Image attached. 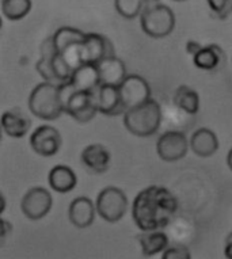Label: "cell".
<instances>
[{
	"label": "cell",
	"instance_id": "10",
	"mask_svg": "<svg viewBox=\"0 0 232 259\" xmlns=\"http://www.w3.org/2000/svg\"><path fill=\"white\" fill-rule=\"evenodd\" d=\"M125 109L135 107L151 98V87L148 81L140 75H127L123 83L119 85Z\"/></svg>",
	"mask_w": 232,
	"mask_h": 259
},
{
	"label": "cell",
	"instance_id": "28",
	"mask_svg": "<svg viewBox=\"0 0 232 259\" xmlns=\"http://www.w3.org/2000/svg\"><path fill=\"white\" fill-rule=\"evenodd\" d=\"M213 18L227 19L232 14V0H207Z\"/></svg>",
	"mask_w": 232,
	"mask_h": 259
},
{
	"label": "cell",
	"instance_id": "30",
	"mask_svg": "<svg viewBox=\"0 0 232 259\" xmlns=\"http://www.w3.org/2000/svg\"><path fill=\"white\" fill-rule=\"evenodd\" d=\"M11 231H13V225L10 224L7 220L0 217V246L6 242V239L11 234Z\"/></svg>",
	"mask_w": 232,
	"mask_h": 259
},
{
	"label": "cell",
	"instance_id": "16",
	"mask_svg": "<svg viewBox=\"0 0 232 259\" xmlns=\"http://www.w3.org/2000/svg\"><path fill=\"white\" fill-rule=\"evenodd\" d=\"M101 84L120 85L127 77V67L117 56H110L97 64Z\"/></svg>",
	"mask_w": 232,
	"mask_h": 259
},
{
	"label": "cell",
	"instance_id": "9",
	"mask_svg": "<svg viewBox=\"0 0 232 259\" xmlns=\"http://www.w3.org/2000/svg\"><path fill=\"white\" fill-rule=\"evenodd\" d=\"M61 135L52 125L38 126L30 136V147L34 152L44 157L55 156L61 148Z\"/></svg>",
	"mask_w": 232,
	"mask_h": 259
},
{
	"label": "cell",
	"instance_id": "26",
	"mask_svg": "<svg viewBox=\"0 0 232 259\" xmlns=\"http://www.w3.org/2000/svg\"><path fill=\"white\" fill-rule=\"evenodd\" d=\"M35 68H37V72L41 75V77L44 79V81H48V83H52V84H63L61 81L57 79V76L53 72V68H52V57H47V56H41V59L38 60L37 64H35Z\"/></svg>",
	"mask_w": 232,
	"mask_h": 259
},
{
	"label": "cell",
	"instance_id": "32",
	"mask_svg": "<svg viewBox=\"0 0 232 259\" xmlns=\"http://www.w3.org/2000/svg\"><path fill=\"white\" fill-rule=\"evenodd\" d=\"M224 254L228 259H232V232L225 239V244H224Z\"/></svg>",
	"mask_w": 232,
	"mask_h": 259
},
{
	"label": "cell",
	"instance_id": "7",
	"mask_svg": "<svg viewBox=\"0 0 232 259\" xmlns=\"http://www.w3.org/2000/svg\"><path fill=\"white\" fill-rule=\"evenodd\" d=\"M52 206H53V197L51 191L40 186L31 187L23 196L21 202L22 213L31 221L44 219L51 212Z\"/></svg>",
	"mask_w": 232,
	"mask_h": 259
},
{
	"label": "cell",
	"instance_id": "37",
	"mask_svg": "<svg viewBox=\"0 0 232 259\" xmlns=\"http://www.w3.org/2000/svg\"><path fill=\"white\" fill-rule=\"evenodd\" d=\"M2 26H3V19H2V17H0V29H2Z\"/></svg>",
	"mask_w": 232,
	"mask_h": 259
},
{
	"label": "cell",
	"instance_id": "21",
	"mask_svg": "<svg viewBox=\"0 0 232 259\" xmlns=\"http://www.w3.org/2000/svg\"><path fill=\"white\" fill-rule=\"evenodd\" d=\"M143 256H155L161 254L170 244L169 236L161 230L143 231V234L137 236Z\"/></svg>",
	"mask_w": 232,
	"mask_h": 259
},
{
	"label": "cell",
	"instance_id": "17",
	"mask_svg": "<svg viewBox=\"0 0 232 259\" xmlns=\"http://www.w3.org/2000/svg\"><path fill=\"white\" fill-rule=\"evenodd\" d=\"M190 149L200 157H209L215 155L219 149V139L216 133L208 127L197 129L189 141Z\"/></svg>",
	"mask_w": 232,
	"mask_h": 259
},
{
	"label": "cell",
	"instance_id": "1",
	"mask_svg": "<svg viewBox=\"0 0 232 259\" xmlns=\"http://www.w3.org/2000/svg\"><path fill=\"white\" fill-rule=\"evenodd\" d=\"M178 210V200L163 186H148L135 197L132 217L141 231L163 230Z\"/></svg>",
	"mask_w": 232,
	"mask_h": 259
},
{
	"label": "cell",
	"instance_id": "24",
	"mask_svg": "<svg viewBox=\"0 0 232 259\" xmlns=\"http://www.w3.org/2000/svg\"><path fill=\"white\" fill-rule=\"evenodd\" d=\"M33 7L31 0H3L2 13L10 21H21Z\"/></svg>",
	"mask_w": 232,
	"mask_h": 259
},
{
	"label": "cell",
	"instance_id": "12",
	"mask_svg": "<svg viewBox=\"0 0 232 259\" xmlns=\"http://www.w3.org/2000/svg\"><path fill=\"white\" fill-rule=\"evenodd\" d=\"M98 111L105 115L115 117L124 114L127 109L124 106L119 85L101 84L97 90Z\"/></svg>",
	"mask_w": 232,
	"mask_h": 259
},
{
	"label": "cell",
	"instance_id": "34",
	"mask_svg": "<svg viewBox=\"0 0 232 259\" xmlns=\"http://www.w3.org/2000/svg\"><path fill=\"white\" fill-rule=\"evenodd\" d=\"M227 164L228 167H229V170L232 171V148L229 149V152H228L227 155Z\"/></svg>",
	"mask_w": 232,
	"mask_h": 259
},
{
	"label": "cell",
	"instance_id": "3",
	"mask_svg": "<svg viewBox=\"0 0 232 259\" xmlns=\"http://www.w3.org/2000/svg\"><path fill=\"white\" fill-rule=\"evenodd\" d=\"M29 109L40 119L53 121L59 118L65 113V105L61 97V84L43 81L35 85L30 93Z\"/></svg>",
	"mask_w": 232,
	"mask_h": 259
},
{
	"label": "cell",
	"instance_id": "5",
	"mask_svg": "<svg viewBox=\"0 0 232 259\" xmlns=\"http://www.w3.org/2000/svg\"><path fill=\"white\" fill-rule=\"evenodd\" d=\"M95 208L97 213L103 220L107 223H117L127 213L128 197L119 187H105L98 194Z\"/></svg>",
	"mask_w": 232,
	"mask_h": 259
},
{
	"label": "cell",
	"instance_id": "8",
	"mask_svg": "<svg viewBox=\"0 0 232 259\" xmlns=\"http://www.w3.org/2000/svg\"><path fill=\"white\" fill-rule=\"evenodd\" d=\"M189 140L185 133L169 131L158 139L157 152L162 160L171 163L183 159L189 151Z\"/></svg>",
	"mask_w": 232,
	"mask_h": 259
},
{
	"label": "cell",
	"instance_id": "25",
	"mask_svg": "<svg viewBox=\"0 0 232 259\" xmlns=\"http://www.w3.org/2000/svg\"><path fill=\"white\" fill-rule=\"evenodd\" d=\"M117 13L127 19H135L144 10V0H114Z\"/></svg>",
	"mask_w": 232,
	"mask_h": 259
},
{
	"label": "cell",
	"instance_id": "23",
	"mask_svg": "<svg viewBox=\"0 0 232 259\" xmlns=\"http://www.w3.org/2000/svg\"><path fill=\"white\" fill-rule=\"evenodd\" d=\"M52 38H53L56 51L59 53V52L64 51L65 48L72 45V44L83 42L86 38V33H83L79 29H75V27L64 26V27H60V29L56 30L55 34L52 35Z\"/></svg>",
	"mask_w": 232,
	"mask_h": 259
},
{
	"label": "cell",
	"instance_id": "22",
	"mask_svg": "<svg viewBox=\"0 0 232 259\" xmlns=\"http://www.w3.org/2000/svg\"><path fill=\"white\" fill-rule=\"evenodd\" d=\"M174 103L186 114H197L200 110V95L195 89L182 84L174 94Z\"/></svg>",
	"mask_w": 232,
	"mask_h": 259
},
{
	"label": "cell",
	"instance_id": "19",
	"mask_svg": "<svg viewBox=\"0 0 232 259\" xmlns=\"http://www.w3.org/2000/svg\"><path fill=\"white\" fill-rule=\"evenodd\" d=\"M48 182L53 190L61 193V194H65V193H69L75 189L76 183H78V177L71 167L59 164L49 171Z\"/></svg>",
	"mask_w": 232,
	"mask_h": 259
},
{
	"label": "cell",
	"instance_id": "18",
	"mask_svg": "<svg viewBox=\"0 0 232 259\" xmlns=\"http://www.w3.org/2000/svg\"><path fill=\"white\" fill-rule=\"evenodd\" d=\"M69 81L75 87V90L97 91L98 87L101 85V77L98 72L97 64L85 63L79 65L78 68L73 69Z\"/></svg>",
	"mask_w": 232,
	"mask_h": 259
},
{
	"label": "cell",
	"instance_id": "4",
	"mask_svg": "<svg viewBox=\"0 0 232 259\" xmlns=\"http://www.w3.org/2000/svg\"><path fill=\"white\" fill-rule=\"evenodd\" d=\"M140 25L147 35L152 38H165L173 33L175 15L166 5H152L144 7L140 14Z\"/></svg>",
	"mask_w": 232,
	"mask_h": 259
},
{
	"label": "cell",
	"instance_id": "38",
	"mask_svg": "<svg viewBox=\"0 0 232 259\" xmlns=\"http://www.w3.org/2000/svg\"><path fill=\"white\" fill-rule=\"evenodd\" d=\"M174 2H186V0H174Z\"/></svg>",
	"mask_w": 232,
	"mask_h": 259
},
{
	"label": "cell",
	"instance_id": "36",
	"mask_svg": "<svg viewBox=\"0 0 232 259\" xmlns=\"http://www.w3.org/2000/svg\"><path fill=\"white\" fill-rule=\"evenodd\" d=\"M2 139H3V129H2V125H0V144H2Z\"/></svg>",
	"mask_w": 232,
	"mask_h": 259
},
{
	"label": "cell",
	"instance_id": "35",
	"mask_svg": "<svg viewBox=\"0 0 232 259\" xmlns=\"http://www.w3.org/2000/svg\"><path fill=\"white\" fill-rule=\"evenodd\" d=\"M161 0H144V7H147V6H152V5H158Z\"/></svg>",
	"mask_w": 232,
	"mask_h": 259
},
{
	"label": "cell",
	"instance_id": "2",
	"mask_svg": "<svg viewBox=\"0 0 232 259\" xmlns=\"http://www.w3.org/2000/svg\"><path fill=\"white\" fill-rule=\"evenodd\" d=\"M162 123V107L157 99H147L124 113V125L137 137L153 136Z\"/></svg>",
	"mask_w": 232,
	"mask_h": 259
},
{
	"label": "cell",
	"instance_id": "29",
	"mask_svg": "<svg viewBox=\"0 0 232 259\" xmlns=\"http://www.w3.org/2000/svg\"><path fill=\"white\" fill-rule=\"evenodd\" d=\"M163 259H190L191 254L190 250L183 244H171L167 246L163 254H162Z\"/></svg>",
	"mask_w": 232,
	"mask_h": 259
},
{
	"label": "cell",
	"instance_id": "11",
	"mask_svg": "<svg viewBox=\"0 0 232 259\" xmlns=\"http://www.w3.org/2000/svg\"><path fill=\"white\" fill-rule=\"evenodd\" d=\"M115 56L114 47L107 37L98 33L86 34L85 41L82 42V57L83 63L98 64L106 57Z\"/></svg>",
	"mask_w": 232,
	"mask_h": 259
},
{
	"label": "cell",
	"instance_id": "13",
	"mask_svg": "<svg viewBox=\"0 0 232 259\" xmlns=\"http://www.w3.org/2000/svg\"><path fill=\"white\" fill-rule=\"evenodd\" d=\"M95 213L97 208L89 197H78L72 201L68 209V217L72 225H75L79 230L89 228L95 220Z\"/></svg>",
	"mask_w": 232,
	"mask_h": 259
},
{
	"label": "cell",
	"instance_id": "27",
	"mask_svg": "<svg viewBox=\"0 0 232 259\" xmlns=\"http://www.w3.org/2000/svg\"><path fill=\"white\" fill-rule=\"evenodd\" d=\"M59 53L72 69H76L79 65L85 64L83 63V57H82V42L72 44V45L67 47L64 51L59 52Z\"/></svg>",
	"mask_w": 232,
	"mask_h": 259
},
{
	"label": "cell",
	"instance_id": "14",
	"mask_svg": "<svg viewBox=\"0 0 232 259\" xmlns=\"http://www.w3.org/2000/svg\"><path fill=\"white\" fill-rule=\"evenodd\" d=\"M81 159L87 170L94 174H103L109 170L111 157L109 149L106 147L102 144H91L83 149Z\"/></svg>",
	"mask_w": 232,
	"mask_h": 259
},
{
	"label": "cell",
	"instance_id": "33",
	"mask_svg": "<svg viewBox=\"0 0 232 259\" xmlns=\"http://www.w3.org/2000/svg\"><path fill=\"white\" fill-rule=\"evenodd\" d=\"M6 205H7V202H6V198H5V197H3V194L0 193V214L5 212Z\"/></svg>",
	"mask_w": 232,
	"mask_h": 259
},
{
	"label": "cell",
	"instance_id": "15",
	"mask_svg": "<svg viewBox=\"0 0 232 259\" xmlns=\"http://www.w3.org/2000/svg\"><path fill=\"white\" fill-rule=\"evenodd\" d=\"M0 125L6 135L14 139H21L30 131L31 121L25 113L18 109L6 110L0 117Z\"/></svg>",
	"mask_w": 232,
	"mask_h": 259
},
{
	"label": "cell",
	"instance_id": "20",
	"mask_svg": "<svg viewBox=\"0 0 232 259\" xmlns=\"http://www.w3.org/2000/svg\"><path fill=\"white\" fill-rule=\"evenodd\" d=\"M225 60V53L219 45L211 44L207 47H201L196 55H193V63L197 68L204 71H213L219 68Z\"/></svg>",
	"mask_w": 232,
	"mask_h": 259
},
{
	"label": "cell",
	"instance_id": "31",
	"mask_svg": "<svg viewBox=\"0 0 232 259\" xmlns=\"http://www.w3.org/2000/svg\"><path fill=\"white\" fill-rule=\"evenodd\" d=\"M201 47H203V45L200 42H197V41H187V42H186V52H187L189 55L193 56L201 49Z\"/></svg>",
	"mask_w": 232,
	"mask_h": 259
},
{
	"label": "cell",
	"instance_id": "6",
	"mask_svg": "<svg viewBox=\"0 0 232 259\" xmlns=\"http://www.w3.org/2000/svg\"><path fill=\"white\" fill-rule=\"evenodd\" d=\"M65 113L76 122H90L98 113L97 91L75 90L65 102Z\"/></svg>",
	"mask_w": 232,
	"mask_h": 259
}]
</instances>
